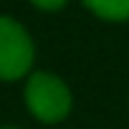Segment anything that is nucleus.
Here are the masks:
<instances>
[{
	"mask_svg": "<svg viewBox=\"0 0 129 129\" xmlns=\"http://www.w3.org/2000/svg\"><path fill=\"white\" fill-rule=\"evenodd\" d=\"M25 104L41 121H61L71 109V91L58 76L38 71L25 84Z\"/></svg>",
	"mask_w": 129,
	"mask_h": 129,
	"instance_id": "obj_1",
	"label": "nucleus"
},
{
	"mask_svg": "<svg viewBox=\"0 0 129 129\" xmlns=\"http://www.w3.org/2000/svg\"><path fill=\"white\" fill-rule=\"evenodd\" d=\"M33 63V43L25 28L10 18H0V79L15 81Z\"/></svg>",
	"mask_w": 129,
	"mask_h": 129,
	"instance_id": "obj_2",
	"label": "nucleus"
},
{
	"mask_svg": "<svg viewBox=\"0 0 129 129\" xmlns=\"http://www.w3.org/2000/svg\"><path fill=\"white\" fill-rule=\"evenodd\" d=\"M84 3L104 20H129V0H84Z\"/></svg>",
	"mask_w": 129,
	"mask_h": 129,
	"instance_id": "obj_3",
	"label": "nucleus"
},
{
	"mask_svg": "<svg viewBox=\"0 0 129 129\" xmlns=\"http://www.w3.org/2000/svg\"><path fill=\"white\" fill-rule=\"evenodd\" d=\"M30 3L41 10H58L61 5H66V0H30Z\"/></svg>",
	"mask_w": 129,
	"mask_h": 129,
	"instance_id": "obj_4",
	"label": "nucleus"
}]
</instances>
